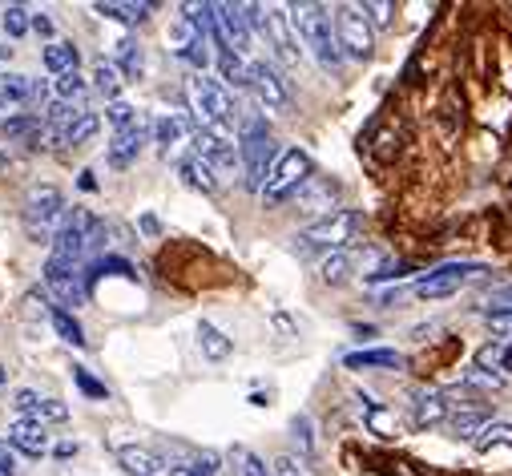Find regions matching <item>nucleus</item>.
Segmentation results:
<instances>
[{
    "label": "nucleus",
    "instance_id": "17",
    "mask_svg": "<svg viewBox=\"0 0 512 476\" xmlns=\"http://www.w3.org/2000/svg\"><path fill=\"white\" fill-rule=\"evenodd\" d=\"M41 61H45V69H49L53 77H61V73H73V69L81 65V53H77L73 41H49L45 53H41Z\"/></svg>",
    "mask_w": 512,
    "mask_h": 476
},
{
    "label": "nucleus",
    "instance_id": "15",
    "mask_svg": "<svg viewBox=\"0 0 512 476\" xmlns=\"http://www.w3.org/2000/svg\"><path fill=\"white\" fill-rule=\"evenodd\" d=\"M9 448L25 452V456H45V452H49V432H45V424L17 420V424L9 428Z\"/></svg>",
    "mask_w": 512,
    "mask_h": 476
},
{
    "label": "nucleus",
    "instance_id": "39",
    "mask_svg": "<svg viewBox=\"0 0 512 476\" xmlns=\"http://www.w3.org/2000/svg\"><path fill=\"white\" fill-rule=\"evenodd\" d=\"M484 319H488L492 331H512V307H492Z\"/></svg>",
    "mask_w": 512,
    "mask_h": 476
},
{
    "label": "nucleus",
    "instance_id": "22",
    "mask_svg": "<svg viewBox=\"0 0 512 476\" xmlns=\"http://www.w3.org/2000/svg\"><path fill=\"white\" fill-rule=\"evenodd\" d=\"M29 97H33V77H25V73H0V101L17 109Z\"/></svg>",
    "mask_w": 512,
    "mask_h": 476
},
{
    "label": "nucleus",
    "instance_id": "46",
    "mask_svg": "<svg viewBox=\"0 0 512 476\" xmlns=\"http://www.w3.org/2000/svg\"><path fill=\"white\" fill-rule=\"evenodd\" d=\"M500 360H504V368H508V372H512V343H508V347H504V355H500Z\"/></svg>",
    "mask_w": 512,
    "mask_h": 476
},
{
    "label": "nucleus",
    "instance_id": "43",
    "mask_svg": "<svg viewBox=\"0 0 512 476\" xmlns=\"http://www.w3.org/2000/svg\"><path fill=\"white\" fill-rule=\"evenodd\" d=\"M0 476H17V460L9 448H0Z\"/></svg>",
    "mask_w": 512,
    "mask_h": 476
},
{
    "label": "nucleus",
    "instance_id": "27",
    "mask_svg": "<svg viewBox=\"0 0 512 476\" xmlns=\"http://www.w3.org/2000/svg\"><path fill=\"white\" fill-rule=\"evenodd\" d=\"M142 69H146L142 45L125 41V45H121V53H117V73H121V77H130V81H138V77H142Z\"/></svg>",
    "mask_w": 512,
    "mask_h": 476
},
{
    "label": "nucleus",
    "instance_id": "23",
    "mask_svg": "<svg viewBox=\"0 0 512 476\" xmlns=\"http://www.w3.org/2000/svg\"><path fill=\"white\" fill-rule=\"evenodd\" d=\"M0 29H5V37H9V41H17V37H25V33L33 29V13H29L25 5H9V9H0Z\"/></svg>",
    "mask_w": 512,
    "mask_h": 476
},
{
    "label": "nucleus",
    "instance_id": "14",
    "mask_svg": "<svg viewBox=\"0 0 512 476\" xmlns=\"http://www.w3.org/2000/svg\"><path fill=\"white\" fill-rule=\"evenodd\" d=\"M452 416V404L444 392H416L412 396V424L416 428H436Z\"/></svg>",
    "mask_w": 512,
    "mask_h": 476
},
{
    "label": "nucleus",
    "instance_id": "11",
    "mask_svg": "<svg viewBox=\"0 0 512 476\" xmlns=\"http://www.w3.org/2000/svg\"><path fill=\"white\" fill-rule=\"evenodd\" d=\"M214 29L222 33V41L234 49V53H246L250 49V25H246V9L242 5H214Z\"/></svg>",
    "mask_w": 512,
    "mask_h": 476
},
{
    "label": "nucleus",
    "instance_id": "6",
    "mask_svg": "<svg viewBox=\"0 0 512 476\" xmlns=\"http://www.w3.org/2000/svg\"><path fill=\"white\" fill-rule=\"evenodd\" d=\"M335 37H339L343 57H351V61H371V53H375V25L367 21L363 5H343V9H335Z\"/></svg>",
    "mask_w": 512,
    "mask_h": 476
},
{
    "label": "nucleus",
    "instance_id": "40",
    "mask_svg": "<svg viewBox=\"0 0 512 476\" xmlns=\"http://www.w3.org/2000/svg\"><path fill=\"white\" fill-rule=\"evenodd\" d=\"M371 25H392V5H363Z\"/></svg>",
    "mask_w": 512,
    "mask_h": 476
},
{
    "label": "nucleus",
    "instance_id": "26",
    "mask_svg": "<svg viewBox=\"0 0 512 476\" xmlns=\"http://www.w3.org/2000/svg\"><path fill=\"white\" fill-rule=\"evenodd\" d=\"M476 448H480V452L512 448V424H508V420H492V424H484V432L476 436Z\"/></svg>",
    "mask_w": 512,
    "mask_h": 476
},
{
    "label": "nucleus",
    "instance_id": "41",
    "mask_svg": "<svg viewBox=\"0 0 512 476\" xmlns=\"http://www.w3.org/2000/svg\"><path fill=\"white\" fill-rule=\"evenodd\" d=\"M271 476H307V472L299 468V460H295V456H279V460H275V472H271Z\"/></svg>",
    "mask_w": 512,
    "mask_h": 476
},
{
    "label": "nucleus",
    "instance_id": "34",
    "mask_svg": "<svg viewBox=\"0 0 512 476\" xmlns=\"http://www.w3.org/2000/svg\"><path fill=\"white\" fill-rule=\"evenodd\" d=\"M105 117H109V126H113V130H130V126L138 122V109H134L130 101H113V105L105 109Z\"/></svg>",
    "mask_w": 512,
    "mask_h": 476
},
{
    "label": "nucleus",
    "instance_id": "19",
    "mask_svg": "<svg viewBox=\"0 0 512 476\" xmlns=\"http://www.w3.org/2000/svg\"><path fill=\"white\" fill-rule=\"evenodd\" d=\"M343 364L351 372H359V368H400L404 360H400V351H392V347H371V351H351Z\"/></svg>",
    "mask_w": 512,
    "mask_h": 476
},
{
    "label": "nucleus",
    "instance_id": "7",
    "mask_svg": "<svg viewBox=\"0 0 512 476\" xmlns=\"http://www.w3.org/2000/svg\"><path fill=\"white\" fill-rule=\"evenodd\" d=\"M311 170H315V166H311V158H307L303 150H283L279 162H275V170H271V178H267V186H263V198H267L271 206L295 198V194L311 182Z\"/></svg>",
    "mask_w": 512,
    "mask_h": 476
},
{
    "label": "nucleus",
    "instance_id": "5",
    "mask_svg": "<svg viewBox=\"0 0 512 476\" xmlns=\"http://www.w3.org/2000/svg\"><path fill=\"white\" fill-rule=\"evenodd\" d=\"M21 214H25L29 234L41 238V234H49V230H53V234L61 230L69 206H65V194H61L57 186L41 182V186H29V194H25V202H21Z\"/></svg>",
    "mask_w": 512,
    "mask_h": 476
},
{
    "label": "nucleus",
    "instance_id": "16",
    "mask_svg": "<svg viewBox=\"0 0 512 476\" xmlns=\"http://www.w3.org/2000/svg\"><path fill=\"white\" fill-rule=\"evenodd\" d=\"M117 460H121V468L130 472V476H158V472L166 468L158 452L138 448V444H125V448H117Z\"/></svg>",
    "mask_w": 512,
    "mask_h": 476
},
{
    "label": "nucleus",
    "instance_id": "29",
    "mask_svg": "<svg viewBox=\"0 0 512 476\" xmlns=\"http://www.w3.org/2000/svg\"><path fill=\"white\" fill-rule=\"evenodd\" d=\"M97 126H101V122H97V113H89V109H85V113L77 117V122L69 126V134H65V146H73V150H77V146H85V142L97 134Z\"/></svg>",
    "mask_w": 512,
    "mask_h": 476
},
{
    "label": "nucleus",
    "instance_id": "42",
    "mask_svg": "<svg viewBox=\"0 0 512 476\" xmlns=\"http://www.w3.org/2000/svg\"><path fill=\"white\" fill-rule=\"evenodd\" d=\"M37 404H41V396H37V392H29V388H25V392H17V404H13V408H17V412H21V416H29V412H33V408H37Z\"/></svg>",
    "mask_w": 512,
    "mask_h": 476
},
{
    "label": "nucleus",
    "instance_id": "38",
    "mask_svg": "<svg viewBox=\"0 0 512 476\" xmlns=\"http://www.w3.org/2000/svg\"><path fill=\"white\" fill-rule=\"evenodd\" d=\"M73 380H77V388L85 392V396H97V400H105V384H97L85 368H73Z\"/></svg>",
    "mask_w": 512,
    "mask_h": 476
},
{
    "label": "nucleus",
    "instance_id": "3",
    "mask_svg": "<svg viewBox=\"0 0 512 476\" xmlns=\"http://www.w3.org/2000/svg\"><path fill=\"white\" fill-rule=\"evenodd\" d=\"M186 97H190V109L198 113V126L202 130H214V134H234V126L242 122V113L234 109V97L222 81L206 77V73H194V81L186 85Z\"/></svg>",
    "mask_w": 512,
    "mask_h": 476
},
{
    "label": "nucleus",
    "instance_id": "12",
    "mask_svg": "<svg viewBox=\"0 0 512 476\" xmlns=\"http://www.w3.org/2000/svg\"><path fill=\"white\" fill-rule=\"evenodd\" d=\"M146 138H150V126L142 122V117H138V122H134L130 130H117V134H113V142H109V150H105L109 166L125 170V166H130V162H138V154H142Z\"/></svg>",
    "mask_w": 512,
    "mask_h": 476
},
{
    "label": "nucleus",
    "instance_id": "13",
    "mask_svg": "<svg viewBox=\"0 0 512 476\" xmlns=\"http://www.w3.org/2000/svg\"><path fill=\"white\" fill-rule=\"evenodd\" d=\"M194 154L206 158L214 170H230L234 162H242L238 150L230 146V134H214V130H202V126H194Z\"/></svg>",
    "mask_w": 512,
    "mask_h": 476
},
{
    "label": "nucleus",
    "instance_id": "37",
    "mask_svg": "<svg viewBox=\"0 0 512 476\" xmlns=\"http://www.w3.org/2000/svg\"><path fill=\"white\" fill-rule=\"evenodd\" d=\"M291 432H295V440H299L303 456H315V436H311V420H307V416H295V420H291Z\"/></svg>",
    "mask_w": 512,
    "mask_h": 476
},
{
    "label": "nucleus",
    "instance_id": "2",
    "mask_svg": "<svg viewBox=\"0 0 512 476\" xmlns=\"http://www.w3.org/2000/svg\"><path fill=\"white\" fill-rule=\"evenodd\" d=\"M287 17L295 25V37L303 41V49H311V57L327 69L339 73L343 69V49L335 37V17L327 5H287Z\"/></svg>",
    "mask_w": 512,
    "mask_h": 476
},
{
    "label": "nucleus",
    "instance_id": "44",
    "mask_svg": "<svg viewBox=\"0 0 512 476\" xmlns=\"http://www.w3.org/2000/svg\"><path fill=\"white\" fill-rule=\"evenodd\" d=\"M33 33H41V37H53V21H49L45 13H33Z\"/></svg>",
    "mask_w": 512,
    "mask_h": 476
},
{
    "label": "nucleus",
    "instance_id": "45",
    "mask_svg": "<svg viewBox=\"0 0 512 476\" xmlns=\"http://www.w3.org/2000/svg\"><path fill=\"white\" fill-rule=\"evenodd\" d=\"M81 190H97V178H93V170H81Z\"/></svg>",
    "mask_w": 512,
    "mask_h": 476
},
{
    "label": "nucleus",
    "instance_id": "30",
    "mask_svg": "<svg viewBox=\"0 0 512 476\" xmlns=\"http://www.w3.org/2000/svg\"><path fill=\"white\" fill-rule=\"evenodd\" d=\"M53 93H57V101H77L81 93H85V77H81V69H73V73H61L57 81H53Z\"/></svg>",
    "mask_w": 512,
    "mask_h": 476
},
{
    "label": "nucleus",
    "instance_id": "25",
    "mask_svg": "<svg viewBox=\"0 0 512 476\" xmlns=\"http://www.w3.org/2000/svg\"><path fill=\"white\" fill-rule=\"evenodd\" d=\"M93 89H97V93H105V101H109V105L117 101V93H121V73H117V65H113V61H97V69H93Z\"/></svg>",
    "mask_w": 512,
    "mask_h": 476
},
{
    "label": "nucleus",
    "instance_id": "10",
    "mask_svg": "<svg viewBox=\"0 0 512 476\" xmlns=\"http://www.w3.org/2000/svg\"><path fill=\"white\" fill-rule=\"evenodd\" d=\"M259 33L271 41V49H275L279 61L295 65L303 57V41L295 37V25L287 17V5H263V29Z\"/></svg>",
    "mask_w": 512,
    "mask_h": 476
},
{
    "label": "nucleus",
    "instance_id": "9",
    "mask_svg": "<svg viewBox=\"0 0 512 476\" xmlns=\"http://www.w3.org/2000/svg\"><path fill=\"white\" fill-rule=\"evenodd\" d=\"M250 93L259 97L267 113H287L291 109V85L271 61H250Z\"/></svg>",
    "mask_w": 512,
    "mask_h": 476
},
{
    "label": "nucleus",
    "instance_id": "24",
    "mask_svg": "<svg viewBox=\"0 0 512 476\" xmlns=\"http://www.w3.org/2000/svg\"><path fill=\"white\" fill-rule=\"evenodd\" d=\"M335 198V186L331 182H319V178H311L299 194H295V202L307 210V214H315V210H323V202H331Z\"/></svg>",
    "mask_w": 512,
    "mask_h": 476
},
{
    "label": "nucleus",
    "instance_id": "4",
    "mask_svg": "<svg viewBox=\"0 0 512 476\" xmlns=\"http://www.w3.org/2000/svg\"><path fill=\"white\" fill-rule=\"evenodd\" d=\"M359 226H363V218H359V210H347V206H339V210H331V214H323V218H315L295 243H303V247H315V251H327V255H335V251H347L351 243H355V234H359Z\"/></svg>",
    "mask_w": 512,
    "mask_h": 476
},
{
    "label": "nucleus",
    "instance_id": "28",
    "mask_svg": "<svg viewBox=\"0 0 512 476\" xmlns=\"http://www.w3.org/2000/svg\"><path fill=\"white\" fill-rule=\"evenodd\" d=\"M101 17H117L125 25H142L150 17V5H93Z\"/></svg>",
    "mask_w": 512,
    "mask_h": 476
},
{
    "label": "nucleus",
    "instance_id": "47",
    "mask_svg": "<svg viewBox=\"0 0 512 476\" xmlns=\"http://www.w3.org/2000/svg\"><path fill=\"white\" fill-rule=\"evenodd\" d=\"M5 380H9V368H5V364H0V384H5Z\"/></svg>",
    "mask_w": 512,
    "mask_h": 476
},
{
    "label": "nucleus",
    "instance_id": "18",
    "mask_svg": "<svg viewBox=\"0 0 512 476\" xmlns=\"http://www.w3.org/2000/svg\"><path fill=\"white\" fill-rule=\"evenodd\" d=\"M198 347H202V355L210 364H222V360H230V351H234V343L210 323V319H202L198 323Z\"/></svg>",
    "mask_w": 512,
    "mask_h": 476
},
{
    "label": "nucleus",
    "instance_id": "31",
    "mask_svg": "<svg viewBox=\"0 0 512 476\" xmlns=\"http://www.w3.org/2000/svg\"><path fill=\"white\" fill-rule=\"evenodd\" d=\"M53 327H57V335H61L65 343H73V347H81V343H85V331H81V323H77L69 311H61V307L53 311Z\"/></svg>",
    "mask_w": 512,
    "mask_h": 476
},
{
    "label": "nucleus",
    "instance_id": "21",
    "mask_svg": "<svg viewBox=\"0 0 512 476\" xmlns=\"http://www.w3.org/2000/svg\"><path fill=\"white\" fill-rule=\"evenodd\" d=\"M351 275H355L351 251H335V255H327V259L319 263V279H323L327 287H339V283H347Z\"/></svg>",
    "mask_w": 512,
    "mask_h": 476
},
{
    "label": "nucleus",
    "instance_id": "1",
    "mask_svg": "<svg viewBox=\"0 0 512 476\" xmlns=\"http://www.w3.org/2000/svg\"><path fill=\"white\" fill-rule=\"evenodd\" d=\"M279 154L283 150H279V142L267 130V117L263 113H246L238 122V158H242V170H246V190L263 194Z\"/></svg>",
    "mask_w": 512,
    "mask_h": 476
},
{
    "label": "nucleus",
    "instance_id": "36",
    "mask_svg": "<svg viewBox=\"0 0 512 476\" xmlns=\"http://www.w3.org/2000/svg\"><path fill=\"white\" fill-rule=\"evenodd\" d=\"M234 464H238V472H242V476H271V472H267V464H263L259 456H254L250 448H242V444L234 448Z\"/></svg>",
    "mask_w": 512,
    "mask_h": 476
},
{
    "label": "nucleus",
    "instance_id": "35",
    "mask_svg": "<svg viewBox=\"0 0 512 476\" xmlns=\"http://www.w3.org/2000/svg\"><path fill=\"white\" fill-rule=\"evenodd\" d=\"M154 138H158L162 150L178 146V138H182V122H178V117H158V122H154Z\"/></svg>",
    "mask_w": 512,
    "mask_h": 476
},
{
    "label": "nucleus",
    "instance_id": "32",
    "mask_svg": "<svg viewBox=\"0 0 512 476\" xmlns=\"http://www.w3.org/2000/svg\"><path fill=\"white\" fill-rule=\"evenodd\" d=\"M29 420H33V424H65V420H69V408H65L61 400H41V404L29 412Z\"/></svg>",
    "mask_w": 512,
    "mask_h": 476
},
{
    "label": "nucleus",
    "instance_id": "33",
    "mask_svg": "<svg viewBox=\"0 0 512 476\" xmlns=\"http://www.w3.org/2000/svg\"><path fill=\"white\" fill-rule=\"evenodd\" d=\"M186 476H218V452H194L186 464H182Z\"/></svg>",
    "mask_w": 512,
    "mask_h": 476
},
{
    "label": "nucleus",
    "instance_id": "8",
    "mask_svg": "<svg viewBox=\"0 0 512 476\" xmlns=\"http://www.w3.org/2000/svg\"><path fill=\"white\" fill-rule=\"evenodd\" d=\"M472 275H484V267H480V263H444V267L428 271V275L412 287V295L424 299V303H432V299H448V295H456Z\"/></svg>",
    "mask_w": 512,
    "mask_h": 476
},
{
    "label": "nucleus",
    "instance_id": "20",
    "mask_svg": "<svg viewBox=\"0 0 512 476\" xmlns=\"http://www.w3.org/2000/svg\"><path fill=\"white\" fill-rule=\"evenodd\" d=\"M182 178H186L194 190H202V194H214V190H218V170H214L206 158H198V154L182 162Z\"/></svg>",
    "mask_w": 512,
    "mask_h": 476
}]
</instances>
